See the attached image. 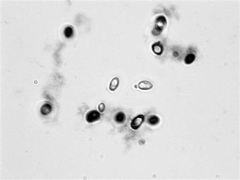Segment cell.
<instances>
[{
	"label": "cell",
	"instance_id": "7a4b0ae2",
	"mask_svg": "<svg viewBox=\"0 0 240 180\" xmlns=\"http://www.w3.org/2000/svg\"><path fill=\"white\" fill-rule=\"evenodd\" d=\"M100 118V114L96 110L90 111L86 115V119L89 123L96 122Z\"/></svg>",
	"mask_w": 240,
	"mask_h": 180
},
{
	"label": "cell",
	"instance_id": "277c9868",
	"mask_svg": "<svg viewBox=\"0 0 240 180\" xmlns=\"http://www.w3.org/2000/svg\"><path fill=\"white\" fill-rule=\"evenodd\" d=\"M152 50L155 55H160L164 51V46L160 41L156 42L151 46Z\"/></svg>",
	"mask_w": 240,
	"mask_h": 180
},
{
	"label": "cell",
	"instance_id": "52a82bcc",
	"mask_svg": "<svg viewBox=\"0 0 240 180\" xmlns=\"http://www.w3.org/2000/svg\"><path fill=\"white\" fill-rule=\"evenodd\" d=\"M119 84V79L118 77H115L111 80L109 84V89L111 91H115L118 87Z\"/></svg>",
	"mask_w": 240,
	"mask_h": 180
},
{
	"label": "cell",
	"instance_id": "3957f363",
	"mask_svg": "<svg viewBox=\"0 0 240 180\" xmlns=\"http://www.w3.org/2000/svg\"><path fill=\"white\" fill-rule=\"evenodd\" d=\"M145 117L143 115H139L132 121L131 127L134 130H137L141 126L144 121Z\"/></svg>",
	"mask_w": 240,
	"mask_h": 180
},
{
	"label": "cell",
	"instance_id": "7c38bea8",
	"mask_svg": "<svg viewBox=\"0 0 240 180\" xmlns=\"http://www.w3.org/2000/svg\"><path fill=\"white\" fill-rule=\"evenodd\" d=\"M105 108H106V106L103 103H100L99 105H98V110L100 112H103L105 110Z\"/></svg>",
	"mask_w": 240,
	"mask_h": 180
},
{
	"label": "cell",
	"instance_id": "8992f818",
	"mask_svg": "<svg viewBox=\"0 0 240 180\" xmlns=\"http://www.w3.org/2000/svg\"><path fill=\"white\" fill-rule=\"evenodd\" d=\"M52 110V105L48 103H46L42 105L41 108L40 112L42 115H43L44 116H46L50 114Z\"/></svg>",
	"mask_w": 240,
	"mask_h": 180
},
{
	"label": "cell",
	"instance_id": "8fae6325",
	"mask_svg": "<svg viewBox=\"0 0 240 180\" xmlns=\"http://www.w3.org/2000/svg\"><path fill=\"white\" fill-rule=\"evenodd\" d=\"M160 118L158 117L155 116V115L150 116L149 118L148 119L149 123L151 125H156L160 122Z\"/></svg>",
	"mask_w": 240,
	"mask_h": 180
},
{
	"label": "cell",
	"instance_id": "30bf717a",
	"mask_svg": "<svg viewBox=\"0 0 240 180\" xmlns=\"http://www.w3.org/2000/svg\"><path fill=\"white\" fill-rule=\"evenodd\" d=\"M64 35L66 38H71L74 35V30L71 27H66L64 32Z\"/></svg>",
	"mask_w": 240,
	"mask_h": 180
},
{
	"label": "cell",
	"instance_id": "9c48e42d",
	"mask_svg": "<svg viewBox=\"0 0 240 180\" xmlns=\"http://www.w3.org/2000/svg\"><path fill=\"white\" fill-rule=\"evenodd\" d=\"M196 56L193 53H189L186 55L184 58V63L186 65H191L195 62Z\"/></svg>",
	"mask_w": 240,
	"mask_h": 180
},
{
	"label": "cell",
	"instance_id": "5b68a950",
	"mask_svg": "<svg viewBox=\"0 0 240 180\" xmlns=\"http://www.w3.org/2000/svg\"><path fill=\"white\" fill-rule=\"evenodd\" d=\"M138 87L143 90H148L153 87V85L151 82L146 80H144L138 84Z\"/></svg>",
	"mask_w": 240,
	"mask_h": 180
},
{
	"label": "cell",
	"instance_id": "6da1fadb",
	"mask_svg": "<svg viewBox=\"0 0 240 180\" xmlns=\"http://www.w3.org/2000/svg\"><path fill=\"white\" fill-rule=\"evenodd\" d=\"M167 19L165 17L160 15L157 17L155 21V27L154 28L152 33L154 36L160 35L167 26Z\"/></svg>",
	"mask_w": 240,
	"mask_h": 180
},
{
	"label": "cell",
	"instance_id": "ba28073f",
	"mask_svg": "<svg viewBox=\"0 0 240 180\" xmlns=\"http://www.w3.org/2000/svg\"><path fill=\"white\" fill-rule=\"evenodd\" d=\"M126 120L125 114L123 112H119L116 113L115 116V120L118 123H123L125 122Z\"/></svg>",
	"mask_w": 240,
	"mask_h": 180
}]
</instances>
